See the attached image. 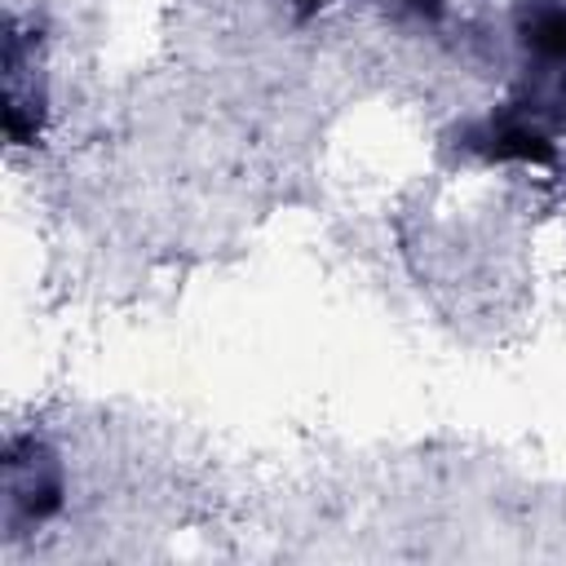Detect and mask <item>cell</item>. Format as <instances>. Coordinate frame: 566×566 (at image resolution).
<instances>
[{
	"label": "cell",
	"instance_id": "1",
	"mask_svg": "<svg viewBox=\"0 0 566 566\" xmlns=\"http://www.w3.org/2000/svg\"><path fill=\"white\" fill-rule=\"evenodd\" d=\"M71 478L53 438L40 429H13L0 451V526L9 544L35 539L66 513Z\"/></svg>",
	"mask_w": 566,
	"mask_h": 566
},
{
	"label": "cell",
	"instance_id": "2",
	"mask_svg": "<svg viewBox=\"0 0 566 566\" xmlns=\"http://www.w3.org/2000/svg\"><path fill=\"white\" fill-rule=\"evenodd\" d=\"M4 93L0 124L9 150H35L49 133V80H44V40L40 27L22 13H9L4 27Z\"/></svg>",
	"mask_w": 566,
	"mask_h": 566
},
{
	"label": "cell",
	"instance_id": "3",
	"mask_svg": "<svg viewBox=\"0 0 566 566\" xmlns=\"http://www.w3.org/2000/svg\"><path fill=\"white\" fill-rule=\"evenodd\" d=\"M455 137H460L455 146L464 155H473L482 164H500V168H535V172H548L562 159V150H557L562 137H553L544 124H535L531 115L513 111L509 102H495L491 111L464 119L455 128Z\"/></svg>",
	"mask_w": 566,
	"mask_h": 566
},
{
	"label": "cell",
	"instance_id": "4",
	"mask_svg": "<svg viewBox=\"0 0 566 566\" xmlns=\"http://www.w3.org/2000/svg\"><path fill=\"white\" fill-rule=\"evenodd\" d=\"M517 62L566 66V0H517L509 18Z\"/></svg>",
	"mask_w": 566,
	"mask_h": 566
},
{
	"label": "cell",
	"instance_id": "5",
	"mask_svg": "<svg viewBox=\"0 0 566 566\" xmlns=\"http://www.w3.org/2000/svg\"><path fill=\"white\" fill-rule=\"evenodd\" d=\"M398 18L416 22V27H442L451 13V0H389Z\"/></svg>",
	"mask_w": 566,
	"mask_h": 566
},
{
	"label": "cell",
	"instance_id": "6",
	"mask_svg": "<svg viewBox=\"0 0 566 566\" xmlns=\"http://www.w3.org/2000/svg\"><path fill=\"white\" fill-rule=\"evenodd\" d=\"M283 4H287V9L296 13V18H314V13H323V9H332L336 0H283Z\"/></svg>",
	"mask_w": 566,
	"mask_h": 566
}]
</instances>
